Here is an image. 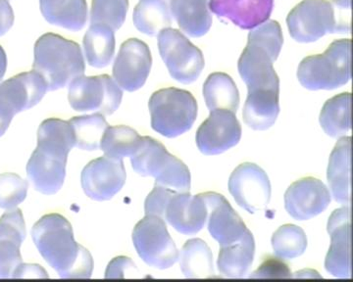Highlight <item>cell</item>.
I'll return each instance as SVG.
<instances>
[{
  "label": "cell",
  "instance_id": "cell-45",
  "mask_svg": "<svg viewBox=\"0 0 353 282\" xmlns=\"http://www.w3.org/2000/svg\"><path fill=\"white\" fill-rule=\"evenodd\" d=\"M11 121H12V118L8 117V116L0 112V136L6 133L7 129L10 126Z\"/></svg>",
  "mask_w": 353,
  "mask_h": 282
},
{
  "label": "cell",
  "instance_id": "cell-43",
  "mask_svg": "<svg viewBox=\"0 0 353 282\" xmlns=\"http://www.w3.org/2000/svg\"><path fill=\"white\" fill-rule=\"evenodd\" d=\"M31 277L48 279V274L43 268L39 265H34H34L22 263L13 274V279H31Z\"/></svg>",
  "mask_w": 353,
  "mask_h": 282
},
{
  "label": "cell",
  "instance_id": "cell-35",
  "mask_svg": "<svg viewBox=\"0 0 353 282\" xmlns=\"http://www.w3.org/2000/svg\"><path fill=\"white\" fill-rule=\"evenodd\" d=\"M271 241L275 255L285 260L303 255L307 248V237L303 228L290 224L280 226Z\"/></svg>",
  "mask_w": 353,
  "mask_h": 282
},
{
  "label": "cell",
  "instance_id": "cell-13",
  "mask_svg": "<svg viewBox=\"0 0 353 282\" xmlns=\"http://www.w3.org/2000/svg\"><path fill=\"white\" fill-rule=\"evenodd\" d=\"M241 138V126L236 113L223 109L210 111L196 135L197 148L208 156L224 153L236 147Z\"/></svg>",
  "mask_w": 353,
  "mask_h": 282
},
{
  "label": "cell",
  "instance_id": "cell-44",
  "mask_svg": "<svg viewBox=\"0 0 353 282\" xmlns=\"http://www.w3.org/2000/svg\"><path fill=\"white\" fill-rule=\"evenodd\" d=\"M7 69V55L6 50L0 45V82L6 75Z\"/></svg>",
  "mask_w": 353,
  "mask_h": 282
},
{
  "label": "cell",
  "instance_id": "cell-12",
  "mask_svg": "<svg viewBox=\"0 0 353 282\" xmlns=\"http://www.w3.org/2000/svg\"><path fill=\"white\" fill-rule=\"evenodd\" d=\"M152 66L150 47L139 39H129L122 43L114 61L113 80L121 89L136 91L145 85Z\"/></svg>",
  "mask_w": 353,
  "mask_h": 282
},
{
  "label": "cell",
  "instance_id": "cell-20",
  "mask_svg": "<svg viewBox=\"0 0 353 282\" xmlns=\"http://www.w3.org/2000/svg\"><path fill=\"white\" fill-rule=\"evenodd\" d=\"M208 218V209L201 194L174 193L167 205L164 219L178 232L196 235L203 228Z\"/></svg>",
  "mask_w": 353,
  "mask_h": 282
},
{
  "label": "cell",
  "instance_id": "cell-2",
  "mask_svg": "<svg viewBox=\"0 0 353 282\" xmlns=\"http://www.w3.org/2000/svg\"><path fill=\"white\" fill-rule=\"evenodd\" d=\"M32 68L46 80L48 90L63 89L85 74L82 48L59 34H44L34 43Z\"/></svg>",
  "mask_w": 353,
  "mask_h": 282
},
{
  "label": "cell",
  "instance_id": "cell-39",
  "mask_svg": "<svg viewBox=\"0 0 353 282\" xmlns=\"http://www.w3.org/2000/svg\"><path fill=\"white\" fill-rule=\"evenodd\" d=\"M176 191L155 184L152 193L148 194L145 202L146 216H157L164 219L165 211L171 196Z\"/></svg>",
  "mask_w": 353,
  "mask_h": 282
},
{
  "label": "cell",
  "instance_id": "cell-4",
  "mask_svg": "<svg viewBox=\"0 0 353 282\" xmlns=\"http://www.w3.org/2000/svg\"><path fill=\"white\" fill-rule=\"evenodd\" d=\"M352 41L336 39L322 54L305 57L297 68V78L309 90H332L352 78Z\"/></svg>",
  "mask_w": 353,
  "mask_h": 282
},
{
  "label": "cell",
  "instance_id": "cell-3",
  "mask_svg": "<svg viewBox=\"0 0 353 282\" xmlns=\"http://www.w3.org/2000/svg\"><path fill=\"white\" fill-rule=\"evenodd\" d=\"M350 10L339 8L331 0H303L288 14L290 36L297 43H314L327 34H350Z\"/></svg>",
  "mask_w": 353,
  "mask_h": 282
},
{
  "label": "cell",
  "instance_id": "cell-11",
  "mask_svg": "<svg viewBox=\"0 0 353 282\" xmlns=\"http://www.w3.org/2000/svg\"><path fill=\"white\" fill-rule=\"evenodd\" d=\"M229 191L236 204L250 214L263 211L270 203V180L256 164L243 163L234 169L229 179Z\"/></svg>",
  "mask_w": 353,
  "mask_h": 282
},
{
  "label": "cell",
  "instance_id": "cell-27",
  "mask_svg": "<svg viewBox=\"0 0 353 282\" xmlns=\"http://www.w3.org/2000/svg\"><path fill=\"white\" fill-rule=\"evenodd\" d=\"M41 12L46 22L71 32H79L87 25V0H39Z\"/></svg>",
  "mask_w": 353,
  "mask_h": 282
},
{
  "label": "cell",
  "instance_id": "cell-18",
  "mask_svg": "<svg viewBox=\"0 0 353 282\" xmlns=\"http://www.w3.org/2000/svg\"><path fill=\"white\" fill-rule=\"evenodd\" d=\"M208 209V230L220 246L239 241L248 231L245 224L222 194L201 193Z\"/></svg>",
  "mask_w": 353,
  "mask_h": 282
},
{
  "label": "cell",
  "instance_id": "cell-28",
  "mask_svg": "<svg viewBox=\"0 0 353 282\" xmlns=\"http://www.w3.org/2000/svg\"><path fill=\"white\" fill-rule=\"evenodd\" d=\"M88 65L94 68L108 67L115 55V32L101 24H90L83 39Z\"/></svg>",
  "mask_w": 353,
  "mask_h": 282
},
{
  "label": "cell",
  "instance_id": "cell-40",
  "mask_svg": "<svg viewBox=\"0 0 353 282\" xmlns=\"http://www.w3.org/2000/svg\"><path fill=\"white\" fill-rule=\"evenodd\" d=\"M292 274L287 263L279 259L268 258L250 277L253 279H292Z\"/></svg>",
  "mask_w": 353,
  "mask_h": 282
},
{
  "label": "cell",
  "instance_id": "cell-38",
  "mask_svg": "<svg viewBox=\"0 0 353 282\" xmlns=\"http://www.w3.org/2000/svg\"><path fill=\"white\" fill-rule=\"evenodd\" d=\"M27 180L12 173L0 175V208L12 210L27 197Z\"/></svg>",
  "mask_w": 353,
  "mask_h": 282
},
{
  "label": "cell",
  "instance_id": "cell-8",
  "mask_svg": "<svg viewBox=\"0 0 353 282\" xmlns=\"http://www.w3.org/2000/svg\"><path fill=\"white\" fill-rule=\"evenodd\" d=\"M132 243L143 262L155 269H169L180 256L164 219L160 217L145 215L132 230Z\"/></svg>",
  "mask_w": 353,
  "mask_h": 282
},
{
  "label": "cell",
  "instance_id": "cell-7",
  "mask_svg": "<svg viewBox=\"0 0 353 282\" xmlns=\"http://www.w3.org/2000/svg\"><path fill=\"white\" fill-rule=\"evenodd\" d=\"M158 50L171 77L181 84L196 82L205 66L203 53L179 30L160 32Z\"/></svg>",
  "mask_w": 353,
  "mask_h": 282
},
{
  "label": "cell",
  "instance_id": "cell-30",
  "mask_svg": "<svg viewBox=\"0 0 353 282\" xmlns=\"http://www.w3.org/2000/svg\"><path fill=\"white\" fill-rule=\"evenodd\" d=\"M179 259L181 270L188 279H210L215 274L212 252L199 238L188 240Z\"/></svg>",
  "mask_w": 353,
  "mask_h": 282
},
{
  "label": "cell",
  "instance_id": "cell-21",
  "mask_svg": "<svg viewBox=\"0 0 353 282\" xmlns=\"http://www.w3.org/2000/svg\"><path fill=\"white\" fill-rule=\"evenodd\" d=\"M209 10L243 30H252L270 18L274 0H209Z\"/></svg>",
  "mask_w": 353,
  "mask_h": 282
},
{
  "label": "cell",
  "instance_id": "cell-42",
  "mask_svg": "<svg viewBox=\"0 0 353 282\" xmlns=\"http://www.w3.org/2000/svg\"><path fill=\"white\" fill-rule=\"evenodd\" d=\"M15 21L12 6L8 0H0V36L12 28Z\"/></svg>",
  "mask_w": 353,
  "mask_h": 282
},
{
  "label": "cell",
  "instance_id": "cell-5",
  "mask_svg": "<svg viewBox=\"0 0 353 282\" xmlns=\"http://www.w3.org/2000/svg\"><path fill=\"white\" fill-rule=\"evenodd\" d=\"M134 172L143 177H153L155 184L176 193H189L190 173L183 161L169 153L160 141L143 136L138 151L131 157Z\"/></svg>",
  "mask_w": 353,
  "mask_h": 282
},
{
  "label": "cell",
  "instance_id": "cell-22",
  "mask_svg": "<svg viewBox=\"0 0 353 282\" xmlns=\"http://www.w3.org/2000/svg\"><path fill=\"white\" fill-rule=\"evenodd\" d=\"M270 54L254 43H248L239 59L238 69L248 89L280 90V80Z\"/></svg>",
  "mask_w": 353,
  "mask_h": 282
},
{
  "label": "cell",
  "instance_id": "cell-33",
  "mask_svg": "<svg viewBox=\"0 0 353 282\" xmlns=\"http://www.w3.org/2000/svg\"><path fill=\"white\" fill-rule=\"evenodd\" d=\"M143 142V136L127 126L108 127L102 136L101 148L105 156L115 160L134 155Z\"/></svg>",
  "mask_w": 353,
  "mask_h": 282
},
{
  "label": "cell",
  "instance_id": "cell-29",
  "mask_svg": "<svg viewBox=\"0 0 353 282\" xmlns=\"http://www.w3.org/2000/svg\"><path fill=\"white\" fill-rule=\"evenodd\" d=\"M204 100L209 110H229L236 113L240 107V92L231 76L228 74H211L202 89Z\"/></svg>",
  "mask_w": 353,
  "mask_h": 282
},
{
  "label": "cell",
  "instance_id": "cell-6",
  "mask_svg": "<svg viewBox=\"0 0 353 282\" xmlns=\"http://www.w3.org/2000/svg\"><path fill=\"white\" fill-rule=\"evenodd\" d=\"M152 128L165 138L187 133L197 118L196 99L189 90L167 87L153 92L148 101Z\"/></svg>",
  "mask_w": 353,
  "mask_h": 282
},
{
  "label": "cell",
  "instance_id": "cell-1",
  "mask_svg": "<svg viewBox=\"0 0 353 282\" xmlns=\"http://www.w3.org/2000/svg\"><path fill=\"white\" fill-rule=\"evenodd\" d=\"M34 243L46 262L62 279H90L94 260L90 252L77 243L68 219L48 214L34 224Z\"/></svg>",
  "mask_w": 353,
  "mask_h": 282
},
{
  "label": "cell",
  "instance_id": "cell-41",
  "mask_svg": "<svg viewBox=\"0 0 353 282\" xmlns=\"http://www.w3.org/2000/svg\"><path fill=\"white\" fill-rule=\"evenodd\" d=\"M132 270H136V265L131 259L124 256L116 257L108 263L105 279H124Z\"/></svg>",
  "mask_w": 353,
  "mask_h": 282
},
{
  "label": "cell",
  "instance_id": "cell-9",
  "mask_svg": "<svg viewBox=\"0 0 353 282\" xmlns=\"http://www.w3.org/2000/svg\"><path fill=\"white\" fill-rule=\"evenodd\" d=\"M123 91L108 75L76 78L69 85L70 106L78 112L112 115L122 102Z\"/></svg>",
  "mask_w": 353,
  "mask_h": 282
},
{
  "label": "cell",
  "instance_id": "cell-14",
  "mask_svg": "<svg viewBox=\"0 0 353 282\" xmlns=\"http://www.w3.org/2000/svg\"><path fill=\"white\" fill-rule=\"evenodd\" d=\"M46 91L48 85L38 72L18 74L0 84V112L13 119L41 102Z\"/></svg>",
  "mask_w": 353,
  "mask_h": 282
},
{
  "label": "cell",
  "instance_id": "cell-16",
  "mask_svg": "<svg viewBox=\"0 0 353 282\" xmlns=\"http://www.w3.org/2000/svg\"><path fill=\"white\" fill-rule=\"evenodd\" d=\"M331 203V193L321 180L303 177L290 184L285 194V208L296 221H307L321 214Z\"/></svg>",
  "mask_w": 353,
  "mask_h": 282
},
{
  "label": "cell",
  "instance_id": "cell-26",
  "mask_svg": "<svg viewBox=\"0 0 353 282\" xmlns=\"http://www.w3.org/2000/svg\"><path fill=\"white\" fill-rule=\"evenodd\" d=\"M254 254V237L248 230L239 241L221 246L217 260L220 274L229 279L245 277L252 268Z\"/></svg>",
  "mask_w": 353,
  "mask_h": 282
},
{
  "label": "cell",
  "instance_id": "cell-31",
  "mask_svg": "<svg viewBox=\"0 0 353 282\" xmlns=\"http://www.w3.org/2000/svg\"><path fill=\"white\" fill-rule=\"evenodd\" d=\"M132 22L139 32L150 36L170 28L171 12L167 0H139L134 7Z\"/></svg>",
  "mask_w": 353,
  "mask_h": 282
},
{
  "label": "cell",
  "instance_id": "cell-25",
  "mask_svg": "<svg viewBox=\"0 0 353 282\" xmlns=\"http://www.w3.org/2000/svg\"><path fill=\"white\" fill-rule=\"evenodd\" d=\"M171 16L179 27L192 38H201L212 26L208 0H169Z\"/></svg>",
  "mask_w": 353,
  "mask_h": 282
},
{
  "label": "cell",
  "instance_id": "cell-10",
  "mask_svg": "<svg viewBox=\"0 0 353 282\" xmlns=\"http://www.w3.org/2000/svg\"><path fill=\"white\" fill-rule=\"evenodd\" d=\"M70 150L51 141L38 140L27 164L28 179L36 191L53 195L63 186Z\"/></svg>",
  "mask_w": 353,
  "mask_h": 282
},
{
  "label": "cell",
  "instance_id": "cell-24",
  "mask_svg": "<svg viewBox=\"0 0 353 282\" xmlns=\"http://www.w3.org/2000/svg\"><path fill=\"white\" fill-rule=\"evenodd\" d=\"M350 160H352V138H341L330 156L327 179L334 200L350 206L352 198L350 182Z\"/></svg>",
  "mask_w": 353,
  "mask_h": 282
},
{
  "label": "cell",
  "instance_id": "cell-37",
  "mask_svg": "<svg viewBox=\"0 0 353 282\" xmlns=\"http://www.w3.org/2000/svg\"><path fill=\"white\" fill-rule=\"evenodd\" d=\"M248 43L261 46L275 62L284 45L282 28L277 21L267 20L263 24L250 30Z\"/></svg>",
  "mask_w": 353,
  "mask_h": 282
},
{
  "label": "cell",
  "instance_id": "cell-23",
  "mask_svg": "<svg viewBox=\"0 0 353 282\" xmlns=\"http://www.w3.org/2000/svg\"><path fill=\"white\" fill-rule=\"evenodd\" d=\"M280 113V90L248 89L243 118L254 131H266L274 126Z\"/></svg>",
  "mask_w": 353,
  "mask_h": 282
},
{
  "label": "cell",
  "instance_id": "cell-19",
  "mask_svg": "<svg viewBox=\"0 0 353 282\" xmlns=\"http://www.w3.org/2000/svg\"><path fill=\"white\" fill-rule=\"evenodd\" d=\"M26 238L22 212L17 208L7 210L0 218V279L13 277L22 265L21 245Z\"/></svg>",
  "mask_w": 353,
  "mask_h": 282
},
{
  "label": "cell",
  "instance_id": "cell-32",
  "mask_svg": "<svg viewBox=\"0 0 353 282\" xmlns=\"http://www.w3.org/2000/svg\"><path fill=\"white\" fill-rule=\"evenodd\" d=\"M352 94L343 92L332 97L323 106L320 113V124L326 135L331 138H341L352 129L350 120Z\"/></svg>",
  "mask_w": 353,
  "mask_h": 282
},
{
  "label": "cell",
  "instance_id": "cell-34",
  "mask_svg": "<svg viewBox=\"0 0 353 282\" xmlns=\"http://www.w3.org/2000/svg\"><path fill=\"white\" fill-rule=\"evenodd\" d=\"M69 122L73 128L77 148L94 151L101 147L102 136L109 127L103 115L97 113L74 117Z\"/></svg>",
  "mask_w": 353,
  "mask_h": 282
},
{
  "label": "cell",
  "instance_id": "cell-36",
  "mask_svg": "<svg viewBox=\"0 0 353 282\" xmlns=\"http://www.w3.org/2000/svg\"><path fill=\"white\" fill-rule=\"evenodd\" d=\"M129 0H92L90 24L105 25L118 31L126 21Z\"/></svg>",
  "mask_w": 353,
  "mask_h": 282
},
{
  "label": "cell",
  "instance_id": "cell-17",
  "mask_svg": "<svg viewBox=\"0 0 353 282\" xmlns=\"http://www.w3.org/2000/svg\"><path fill=\"white\" fill-rule=\"evenodd\" d=\"M327 230L331 245L325 260V269L339 279L352 277L350 257V208L334 210L330 216Z\"/></svg>",
  "mask_w": 353,
  "mask_h": 282
},
{
  "label": "cell",
  "instance_id": "cell-15",
  "mask_svg": "<svg viewBox=\"0 0 353 282\" xmlns=\"http://www.w3.org/2000/svg\"><path fill=\"white\" fill-rule=\"evenodd\" d=\"M126 180L124 162L108 156L90 162L81 175L83 193L95 201L110 200L123 188Z\"/></svg>",
  "mask_w": 353,
  "mask_h": 282
}]
</instances>
